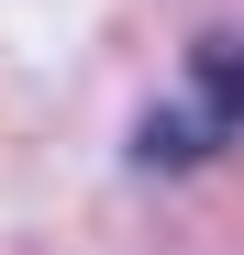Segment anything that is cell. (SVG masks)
I'll list each match as a JSON object with an SVG mask.
<instances>
[{
    "instance_id": "obj_1",
    "label": "cell",
    "mask_w": 244,
    "mask_h": 255,
    "mask_svg": "<svg viewBox=\"0 0 244 255\" xmlns=\"http://www.w3.org/2000/svg\"><path fill=\"white\" fill-rule=\"evenodd\" d=\"M189 100H200V122H211V133H244V33L200 45V67H189Z\"/></svg>"
}]
</instances>
